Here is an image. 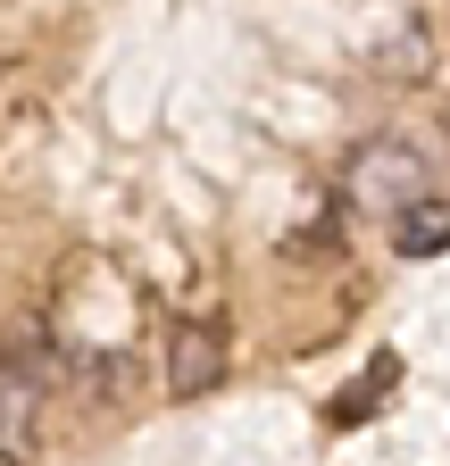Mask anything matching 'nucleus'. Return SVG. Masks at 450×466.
<instances>
[{
  "instance_id": "obj_1",
  "label": "nucleus",
  "mask_w": 450,
  "mask_h": 466,
  "mask_svg": "<svg viewBox=\"0 0 450 466\" xmlns=\"http://www.w3.org/2000/svg\"><path fill=\"white\" fill-rule=\"evenodd\" d=\"M50 383H59V341H42V325H17L0 341V458L9 466H34L42 450Z\"/></svg>"
},
{
  "instance_id": "obj_2",
  "label": "nucleus",
  "mask_w": 450,
  "mask_h": 466,
  "mask_svg": "<svg viewBox=\"0 0 450 466\" xmlns=\"http://www.w3.org/2000/svg\"><path fill=\"white\" fill-rule=\"evenodd\" d=\"M343 192H351V208H367V217H384V225H392L401 208L434 200V158H425L417 142H401V134H375V142H359V150H351Z\"/></svg>"
},
{
  "instance_id": "obj_3",
  "label": "nucleus",
  "mask_w": 450,
  "mask_h": 466,
  "mask_svg": "<svg viewBox=\"0 0 450 466\" xmlns=\"http://www.w3.org/2000/svg\"><path fill=\"white\" fill-rule=\"evenodd\" d=\"M225 367H234V359H225L217 325H176V333H167V391H176V400H209L225 383Z\"/></svg>"
},
{
  "instance_id": "obj_4",
  "label": "nucleus",
  "mask_w": 450,
  "mask_h": 466,
  "mask_svg": "<svg viewBox=\"0 0 450 466\" xmlns=\"http://www.w3.org/2000/svg\"><path fill=\"white\" fill-rule=\"evenodd\" d=\"M392 383H401V359H392V350H375L367 375H359V383H343V391L325 400V417H333V425H367V417H375V400H384Z\"/></svg>"
},
{
  "instance_id": "obj_5",
  "label": "nucleus",
  "mask_w": 450,
  "mask_h": 466,
  "mask_svg": "<svg viewBox=\"0 0 450 466\" xmlns=\"http://www.w3.org/2000/svg\"><path fill=\"white\" fill-rule=\"evenodd\" d=\"M384 233H392V250H401V258H434V250H450V208L442 200H417V208L392 217Z\"/></svg>"
}]
</instances>
